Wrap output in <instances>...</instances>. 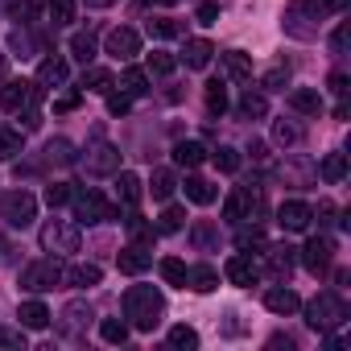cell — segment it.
Returning a JSON list of instances; mask_svg holds the SVG:
<instances>
[{"label": "cell", "instance_id": "48", "mask_svg": "<svg viewBox=\"0 0 351 351\" xmlns=\"http://www.w3.org/2000/svg\"><path fill=\"white\" fill-rule=\"evenodd\" d=\"M71 195H75V186H71V182H54V186H46V203H50V207H66V203H71Z\"/></svg>", "mask_w": 351, "mask_h": 351}, {"label": "cell", "instance_id": "39", "mask_svg": "<svg viewBox=\"0 0 351 351\" xmlns=\"http://www.w3.org/2000/svg\"><path fill=\"white\" fill-rule=\"evenodd\" d=\"M161 277H165V285H182L186 289V265L178 256H165L161 261Z\"/></svg>", "mask_w": 351, "mask_h": 351}, {"label": "cell", "instance_id": "14", "mask_svg": "<svg viewBox=\"0 0 351 351\" xmlns=\"http://www.w3.org/2000/svg\"><path fill=\"white\" fill-rule=\"evenodd\" d=\"M293 261H298V252H293L289 244H277V248H269V244H265V269H269L277 281H289Z\"/></svg>", "mask_w": 351, "mask_h": 351}, {"label": "cell", "instance_id": "27", "mask_svg": "<svg viewBox=\"0 0 351 351\" xmlns=\"http://www.w3.org/2000/svg\"><path fill=\"white\" fill-rule=\"evenodd\" d=\"M223 71H228V79H252V58L244 54V50H228L223 54Z\"/></svg>", "mask_w": 351, "mask_h": 351}, {"label": "cell", "instance_id": "58", "mask_svg": "<svg viewBox=\"0 0 351 351\" xmlns=\"http://www.w3.org/2000/svg\"><path fill=\"white\" fill-rule=\"evenodd\" d=\"M318 215H322L318 223H330V215H335V203H318Z\"/></svg>", "mask_w": 351, "mask_h": 351}, {"label": "cell", "instance_id": "45", "mask_svg": "<svg viewBox=\"0 0 351 351\" xmlns=\"http://www.w3.org/2000/svg\"><path fill=\"white\" fill-rule=\"evenodd\" d=\"M0 351H25V326H0Z\"/></svg>", "mask_w": 351, "mask_h": 351}, {"label": "cell", "instance_id": "40", "mask_svg": "<svg viewBox=\"0 0 351 351\" xmlns=\"http://www.w3.org/2000/svg\"><path fill=\"white\" fill-rule=\"evenodd\" d=\"M99 335H104V343L116 347V343L128 339V322H124V318H104V322H99Z\"/></svg>", "mask_w": 351, "mask_h": 351}, {"label": "cell", "instance_id": "9", "mask_svg": "<svg viewBox=\"0 0 351 351\" xmlns=\"http://www.w3.org/2000/svg\"><path fill=\"white\" fill-rule=\"evenodd\" d=\"M330 261H335V240H330V236H310L306 248H302V265H306L314 277H322V273L330 269Z\"/></svg>", "mask_w": 351, "mask_h": 351}, {"label": "cell", "instance_id": "36", "mask_svg": "<svg viewBox=\"0 0 351 351\" xmlns=\"http://www.w3.org/2000/svg\"><path fill=\"white\" fill-rule=\"evenodd\" d=\"M46 161H50V165H71V161H75V145L62 141V136L50 141V145H46Z\"/></svg>", "mask_w": 351, "mask_h": 351}, {"label": "cell", "instance_id": "46", "mask_svg": "<svg viewBox=\"0 0 351 351\" xmlns=\"http://www.w3.org/2000/svg\"><path fill=\"white\" fill-rule=\"evenodd\" d=\"M169 347L195 351V347H199V330H195V326H173V330H169Z\"/></svg>", "mask_w": 351, "mask_h": 351}, {"label": "cell", "instance_id": "26", "mask_svg": "<svg viewBox=\"0 0 351 351\" xmlns=\"http://www.w3.org/2000/svg\"><path fill=\"white\" fill-rule=\"evenodd\" d=\"M318 178L322 182H343L347 178V153H326L318 165Z\"/></svg>", "mask_w": 351, "mask_h": 351}, {"label": "cell", "instance_id": "30", "mask_svg": "<svg viewBox=\"0 0 351 351\" xmlns=\"http://www.w3.org/2000/svg\"><path fill=\"white\" fill-rule=\"evenodd\" d=\"M124 228H128V236H132V244H145V248H149V244L157 240V228H153V223H145V219H141L136 211H132V215L124 219Z\"/></svg>", "mask_w": 351, "mask_h": 351}, {"label": "cell", "instance_id": "32", "mask_svg": "<svg viewBox=\"0 0 351 351\" xmlns=\"http://www.w3.org/2000/svg\"><path fill=\"white\" fill-rule=\"evenodd\" d=\"M120 91H124V95H132V99H136V95H145V91H149V75H145V71H136V66H128V71L120 75Z\"/></svg>", "mask_w": 351, "mask_h": 351}, {"label": "cell", "instance_id": "35", "mask_svg": "<svg viewBox=\"0 0 351 351\" xmlns=\"http://www.w3.org/2000/svg\"><path fill=\"white\" fill-rule=\"evenodd\" d=\"M149 38H161V42L182 38V21H173V17H153V21H149Z\"/></svg>", "mask_w": 351, "mask_h": 351}, {"label": "cell", "instance_id": "28", "mask_svg": "<svg viewBox=\"0 0 351 351\" xmlns=\"http://www.w3.org/2000/svg\"><path fill=\"white\" fill-rule=\"evenodd\" d=\"M236 108H240V116H248V120H265V116H269V99H265L261 91H244Z\"/></svg>", "mask_w": 351, "mask_h": 351}, {"label": "cell", "instance_id": "1", "mask_svg": "<svg viewBox=\"0 0 351 351\" xmlns=\"http://www.w3.org/2000/svg\"><path fill=\"white\" fill-rule=\"evenodd\" d=\"M161 314H165L161 289H153V285H132V289L124 293V318H128L136 330H153V326L161 322Z\"/></svg>", "mask_w": 351, "mask_h": 351}, {"label": "cell", "instance_id": "11", "mask_svg": "<svg viewBox=\"0 0 351 351\" xmlns=\"http://www.w3.org/2000/svg\"><path fill=\"white\" fill-rule=\"evenodd\" d=\"M104 46H108V54H112L116 62H128V58L141 54V34L128 29V25H120V29H112V34L104 38Z\"/></svg>", "mask_w": 351, "mask_h": 351}, {"label": "cell", "instance_id": "4", "mask_svg": "<svg viewBox=\"0 0 351 351\" xmlns=\"http://www.w3.org/2000/svg\"><path fill=\"white\" fill-rule=\"evenodd\" d=\"M223 219H252V223H261L265 219V195H261V186H236L232 195H228V203H223Z\"/></svg>", "mask_w": 351, "mask_h": 351}, {"label": "cell", "instance_id": "43", "mask_svg": "<svg viewBox=\"0 0 351 351\" xmlns=\"http://www.w3.org/2000/svg\"><path fill=\"white\" fill-rule=\"evenodd\" d=\"M211 161H215V169H223V173H236V169H240V153H236L232 145H219V149L211 153Z\"/></svg>", "mask_w": 351, "mask_h": 351}, {"label": "cell", "instance_id": "44", "mask_svg": "<svg viewBox=\"0 0 351 351\" xmlns=\"http://www.w3.org/2000/svg\"><path fill=\"white\" fill-rule=\"evenodd\" d=\"M46 13H50L54 25H71V21H75V0H50Z\"/></svg>", "mask_w": 351, "mask_h": 351}, {"label": "cell", "instance_id": "59", "mask_svg": "<svg viewBox=\"0 0 351 351\" xmlns=\"http://www.w3.org/2000/svg\"><path fill=\"white\" fill-rule=\"evenodd\" d=\"M87 9H112V5H120V0H83Z\"/></svg>", "mask_w": 351, "mask_h": 351}, {"label": "cell", "instance_id": "54", "mask_svg": "<svg viewBox=\"0 0 351 351\" xmlns=\"http://www.w3.org/2000/svg\"><path fill=\"white\" fill-rule=\"evenodd\" d=\"M79 104H83V91H66V95H58V99H54V112L62 116V112H75Z\"/></svg>", "mask_w": 351, "mask_h": 351}, {"label": "cell", "instance_id": "15", "mask_svg": "<svg viewBox=\"0 0 351 351\" xmlns=\"http://www.w3.org/2000/svg\"><path fill=\"white\" fill-rule=\"evenodd\" d=\"M91 318H95V314H91L87 302H66L62 314H58V326H62L66 335H83V330L91 326Z\"/></svg>", "mask_w": 351, "mask_h": 351}, {"label": "cell", "instance_id": "5", "mask_svg": "<svg viewBox=\"0 0 351 351\" xmlns=\"http://www.w3.org/2000/svg\"><path fill=\"white\" fill-rule=\"evenodd\" d=\"M62 261L58 256H42V261H34V265H25L21 269V289L25 293H46V289H54V285H62Z\"/></svg>", "mask_w": 351, "mask_h": 351}, {"label": "cell", "instance_id": "8", "mask_svg": "<svg viewBox=\"0 0 351 351\" xmlns=\"http://www.w3.org/2000/svg\"><path fill=\"white\" fill-rule=\"evenodd\" d=\"M42 104V83L34 79H13V83H5L0 87V108L5 112H29V108H38Z\"/></svg>", "mask_w": 351, "mask_h": 351}, {"label": "cell", "instance_id": "55", "mask_svg": "<svg viewBox=\"0 0 351 351\" xmlns=\"http://www.w3.org/2000/svg\"><path fill=\"white\" fill-rule=\"evenodd\" d=\"M128 108H132V95H124V91H120V95H108V112H112V116H124Z\"/></svg>", "mask_w": 351, "mask_h": 351}, {"label": "cell", "instance_id": "31", "mask_svg": "<svg viewBox=\"0 0 351 351\" xmlns=\"http://www.w3.org/2000/svg\"><path fill=\"white\" fill-rule=\"evenodd\" d=\"M83 87H87V91H99V95H108L116 83H112V75H108L104 66H83Z\"/></svg>", "mask_w": 351, "mask_h": 351}, {"label": "cell", "instance_id": "13", "mask_svg": "<svg viewBox=\"0 0 351 351\" xmlns=\"http://www.w3.org/2000/svg\"><path fill=\"white\" fill-rule=\"evenodd\" d=\"M310 219H314V211H310L306 203H298V199H289V203L277 207V223H281L285 232H306Z\"/></svg>", "mask_w": 351, "mask_h": 351}, {"label": "cell", "instance_id": "23", "mask_svg": "<svg viewBox=\"0 0 351 351\" xmlns=\"http://www.w3.org/2000/svg\"><path fill=\"white\" fill-rule=\"evenodd\" d=\"M289 108L293 112H306V116H318L322 112V95L314 87H298V91H289Z\"/></svg>", "mask_w": 351, "mask_h": 351}, {"label": "cell", "instance_id": "12", "mask_svg": "<svg viewBox=\"0 0 351 351\" xmlns=\"http://www.w3.org/2000/svg\"><path fill=\"white\" fill-rule=\"evenodd\" d=\"M83 165H87L91 173H116V169H120V149H116V145H108V141H99V145H91V149H87Z\"/></svg>", "mask_w": 351, "mask_h": 351}, {"label": "cell", "instance_id": "24", "mask_svg": "<svg viewBox=\"0 0 351 351\" xmlns=\"http://www.w3.org/2000/svg\"><path fill=\"white\" fill-rule=\"evenodd\" d=\"M62 281H71L75 289H91V285L104 281V273H99V265H75V269L62 273Z\"/></svg>", "mask_w": 351, "mask_h": 351}, {"label": "cell", "instance_id": "41", "mask_svg": "<svg viewBox=\"0 0 351 351\" xmlns=\"http://www.w3.org/2000/svg\"><path fill=\"white\" fill-rule=\"evenodd\" d=\"M182 223H186V211L182 207H165L161 219H157V232H165V236L169 232H182Z\"/></svg>", "mask_w": 351, "mask_h": 351}, {"label": "cell", "instance_id": "50", "mask_svg": "<svg viewBox=\"0 0 351 351\" xmlns=\"http://www.w3.org/2000/svg\"><path fill=\"white\" fill-rule=\"evenodd\" d=\"M207 108H211L215 116L228 108V91H223V83H219V79H215V83H207Z\"/></svg>", "mask_w": 351, "mask_h": 351}, {"label": "cell", "instance_id": "10", "mask_svg": "<svg viewBox=\"0 0 351 351\" xmlns=\"http://www.w3.org/2000/svg\"><path fill=\"white\" fill-rule=\"evenodd\" d=\"M34 215H38V199H34L29 191H13V195H5V219H9L13 228H29Z\"/></svg>", "mask_w": 351, "mask_h": 351}, {"label": "cell", "instance_id": "21", "mask_svg": "<svg viewBox=\"0 0 351 351\" xmlns=\"http://www.w3.org/2000/svg\"><path fill=\"white\" fill-rule=\"evenodd\" d=\"M17 318H21V326H25V330H46L54 314H50L42 302H21V314H17Z\"/></svg>", "mask_w": 351, "mask_h": 351}, {"label": "cell", "instance_id": "29", "mask_svg": "<svg viewBox=\"0 0 351 351\" xmlns=\"http://www.w3.org/2000/svg\"><path fill=\"white\" fill-rule=\"evenodd\" d=\"M203 157H207V149H203L199 141H178V145H173V161L186 165V169H195Z\"/></svg>", "mask_w": 351, "mask_h": 351}, {"label": "cell", "instance_id": "19", "mask_svg": "<svg viewBox=\"0 0 351 351\" xmlns=\"http://www.w3.org/2000/svg\"><path fill=\"white\" fill-rule=\"evenodd\" d=\"M141 195H145V186H141L136 173H120V169H116V199H120L124 207H136Z\"/></svg>", "mask_w": 351, "mask_h": 351}, {"label": "cell", "instance_id": "49", "mask_svg": "<svg viewBox=\"0 0 351 351\" xmlns=\"http://www.w3.org/2000/svg\"><path fill=\"white\" fill-rule=\"evenodd\" d=\"M261 83H265V91H285L289 87V66H273Z\"/></svg>", "mask_w": 351, "mask_h": 351}, {"label": "cell", "instance_id": "53", "mask_svg": "<svg viewBox=\"0 0 351 351\" xmlns=\"http://www.w3.org/2000/svg\"><path fill=\"white\" fill-rule=\"evenodd\" d=\"M195 21H199V25H215V21H219V5H215V0H203L199 13H195Z\"/></svg>", "mask_w": 351, "mask_h": 351}, {"label": "cell", "instance_id": "37", "mask_svg": "<svg viewBox=\"0 0 351 351\" xmlns=\"http://www.w3.org/2000/svg\"><path fill=\"white\" fill-rule=\"evenodd\" d=\"M17 153H21V132L9 128V124H0V161H9Z\"/></svg>", "mask_w": 351, "mask_h": 351}, {"label": "cell", "instance_id": "2", "mask_svg": "<svg viewBox=\"0 0 351 351\" xmlns=\"http://www.w3.org/2000/svg\"><path fill=\"white\" fill-rule=\"evenodd\" d=\"M306 322H310V330L330 335V330H339V326L347 322V302L335 298V293H318V298L306 306Z\"/></svg>", "mask_w": 351, "mask_h": 351}, {"label": "cell", "instance_id": "18", "mask_svg": "<svg viewBox=\"0 0 351 351\" xmlns=\"http://www.w3.org/2000/svg\"><path fill=\"white\" fill-rule=\"evenodd\" d=\"M265 306H269L273 314L289 318V314H293V310L302 306V298H298V293H293L289 285H277V289H269V293H265Z\"/></svg>", "mask_w": 351, "mask_h": 351}, {"label": "cell", "instance_id": "25", "mask_svg": "<svg viewBox=\"0 0 351 351\" xmlns=\"http://www.w3.org/2000/svg\"><path fill=\"white\" fill-rule=\"evenodd\" d=\"M186 285H191L195 293H211V289L219 285V273H215L211 265H195V269H186Z\"/></svg>", "mask_w": 351, "mask_h": 351}, {"label": "cell", "instance_id": "7", "mask_svg": "<svg viewBox=\"0 0 351 351\" xmlns=\"http://www.w3.org/2000/svg\"><path fill=\"white\" fill-rule=\"evenodd\" d=\"M38 240H42V248H46L50 256H71V252H79V223H71V219H50Z\"/></svg>", "mask_w": 351, "mask_h": 351}, {"label": "cell", "instance_id": "42", "mask_svg": "<svg viewBox=\"0 0 351 351\" xmlns=\"http://www.w3.org/2000/svg\"><path fill=\"white\" fill-rule=\"evenodd\" d=\"M71 54L87 66V62L95 58V38H91V34H75V38H71Z\"/></svg>", "mask_w": 351, "mask_h": 351}, {"label": "cell", "instance_id": "51", "mask_svg": "<svg viewBox=\"0 0 351 351\" xmlns=\"http://www.w3.org/2000/svg\"><path fill=\"white\" fill-rule=\"evenodd\" d=\"M236 244H240V248H265V232H261L256 223H252V228H240Z\"/></svg>", "mask_w": 351, "mask_h": 351}, {"label": "cell", "instance_id": "17", "mask_svg": "<svg viewBox=\"0 0 351 351\" xmlns=\"http://www.w3.org/2000/svg\"><path fill=\"white\" fill-rule=\"evenodd\" d=\"M66 79H71V66H66L62 54L42 58V66H38V83H42V87H66Z\"/></svg>", "mask_w": 351, "mask_h": 351}, {"label": "cell", "instance_id": "47", "mask_svg": "<svg viewBox=\"0 0 351 351\" xmlns=\"http://www.w3.org/2000/svg\"><path fill=\"white\" fill-rule=\"evenodd\" d=\"M273 141H277V145H298V141H302V128L289 124V120H277V124H273Z\"/></svg>", "mask_w": 351, "mask_h": 351}, {"label": "cell", "instance_id": "52", "mask_svg": "<svg viewBox=\"0 0 351 351\" xmlns=\"http://www.w3.org/2000/svg\"><path fill=\"white\" fill-rule=\"evenodd\" d=\"M191 236H195V244H199V248H211V244H215V228H211V223H203V219L191 228Z\"/></svg>", "mask_w": 351, "mask_h": 351}, {"label": "cell", "instance_id": "20", "mask_svg": "<svg viewBox=\"0 0 351 351\" xmlns=\"http://www.w3.org/2000/svg\"><path fill=\"white\" fill-rule=\"evenodd\" d=\"M223 277H228L232 285H252V281H256V265H252L248 256H232V261L223 265Z\"/></svg>", "mask_w": 351, "mask_h": 351}, {"label": "cell", "instance_id": "57", "mask_svg": "<svg viewBox=\"0 0 351 351\" xmlns=\"http://www.w3.org/2000/svg\"><path fill=\"white\" fill-rule=\"evenodd\" d=\"M330 91H335V95H347V75H343V71L330 75Z\"/></svg>", "mask_w": 351, "mask_h": 351}, {"label": "cell", "instance_id": "16", "mask_svg": "<svg viewBox=\"0 0 351 351\" xmlns=\"http://www.w3.org/2000/svg\"><path fill=\"white\" fill-rule=\"evenodd\" d=\"M116 265H120V273L141 277V273L153 265V256H149V248H145V244H128V248H120V252H116Z\"/></svg>", "mask_w": 351, "mask_h": 351}, {"label": "cell", "instance_id": "6", "mask_svg": "<svg viewBox=\"0 0 351 351\" xmlns=\"http://www.w3.org/2000/svg\"><path fill=\"white\" fill-rule=\"evenodd\" d=\"M71 203H75V219H79V223H108V219H116V207H112L99 191L75 186Z\"/></svg>", "mask_w": 351, "mask_h": 351}, {"label": "cell", "instance_id": "60", "mask_svg": "<svg viewBox=\"0 0 351 351\" xmlns=\"http://www.w3.org/2000/svg\"><path fill=\"white\" fill-rule=\"evenodd\" d=\"M153 5H178V0H153Z\"/></svg>", "mask_w": 351, "mask_h": 351}, {"label": "cell", "instance_id": "3", "mask_svg": "<svg viewBox=\"0 0 351 351\" xmlns=\"http://www.w3.org/2000/svg\"><path fill=\"white\" fill-rule=\"evenodd\" d=\"M330 13V5L326 0H306V5H293V9H285V34L289 38H302V42H310V38H318V25H310V17L318 21V17H326Z\"/></svg>", "mask_w": 351, "mask_h": 351}, {"label": "cell", "instance_id": "56", "mask_svg": "<svg viewBox=\"0 0 351 351\" xmlns=\"http://www.w3.org/2000/svg\"><path fill=\"white\" fill-rule=\"evenodd\" d=\"M347 38H351V29H347V25H339V29L330 34V50H335V54H347Z\"/></svg>", "mask_w": 351, "mask_h": 351}, {"label": "cell", "instance_id": "33", "mask_svg": "<svg viewBox=\"0 0 351 351\" xmlns=\"http://www.w3.org/2000/svg\"><path fill=\"white\" fill-rule=\"evenodd\" d=\"M149 191H153V199H169L173 191H178V178H173L169 169H153V178H149Z\"/></svg>", "mask_w": 351, "mask_h": 351}, {"label": "cell", "instance_id": "38", "mask_svg": "<svg viewBox=\"0 0 351 351\" xmlns=\"http://www.w3.org/2000/svg\"><path fill=\"white\" fill-rule=\"evenodd\" d=\"M173 66H178V58L165 54V50H153L149 62H145V75H173Z\"/></svg>", "mask_w": 351, "mask_h": 351}, {"label": "cell", "instance_id": "22", "mask_svg": "<svg viewBox=\"0 0 351 351\" xmlns=\"http://www.w3.org/2000/svg\"><path fill=\"white\" fill-rule=\"evenodd\" d=\"M211 54H215V46H211V42H203V38H195V42H186L182 62H186L191 71H203V66L211 62Z\"/></svg>", "mask_w": 351, "mask_h": 351}, {"label": "cell", "instance_id": "34", "mask_svg": "<svg viewBox=\"0 0 351 351\" xmlns=\"http://www.w3.org/2000/svg\"><path fill=\"white\" fill-rule=\"evenodd\" d=\"M186 199L199 203V207H207V203H215V186L207 178H186Z\"/></svg>", "mask_w": 351, "mask_h": 351}]
</instances>
